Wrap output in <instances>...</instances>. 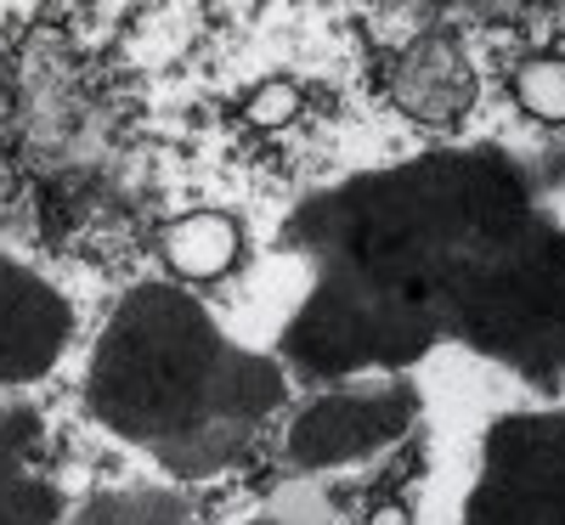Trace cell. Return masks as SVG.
I'll return each mask as SVG.
<instances>
[{"instance_id":"3957f363","label":"cell","mask_w":565,"mask_h":525,"mask_svg":"<svg viewBox=\"0 0 565 525\" xmlns=\"http://www.w3.org/2000/svg\"><path fill=\"white\" fill-rule=\"evenodd\" d=\"M458 525H565V401L503 413L487 429Z\"/></svg>"},{"instance_id":"30bf717a","label":"cell","mask_w":565,"mask_h":525,"mask_svg":"<svg viewBox=\"0 0 565 525\" xmlns=\"http://www.w3.org/2000/svg\"><path fill=\"white\" fill-rule=\"evenodd\" d=\"M244 525H340V519H334V508H328L317 492H282L266 508H255Z\"/></svg>"},{"instance_id":"277c9868","label":"cell","mask_w":565,"mask_h":525,"mask_svg":"<svg viewBox=\"0 0 565 525\" xmlns=\"http://www.w3.org/2000/svg\"><path fill=\"white\" fill-rule=\"evenodd\" d=\"M413 424H418V385L407 373L340 378L334 390L311 396L295 413L282 452L300 474H340L407 441Z\"/></svg>"},{"instance_id":"6da1fadb","label":"cell","mask_w":565,"mask_h":525,"mask_svg":"<svg viewBox=\"0 0 565 525\" xmlns=\"http://www.w3.org/2000/svg\"><path fill=\"white\" fill-rule=\"evenodd\" d=\"M295 237L317 260L282 328L295 373L340 385L463 345L565 390V226L498 159H430L328 193Z\"/></svg>"},{"instance_id":"ba28073f","label":"cell","mask_w":565,"mask_h":525,"mask_svg":"<svg viewBox=\"0 0 565 525\" xmlns=\"http://www.w3.org/2000/svg\"><path fill=\"white\" fill-rule=\"evenodd\" d=\"M68 525H193V503L159 486H119L97 492L68 514Z\"/></svg>"},{"instance_id":"8fae6325","label":"cell","mask_w":565,"mask_h":525,"mask_svg":"<svg viewBox=\"0 0 565 525\" xmlns=\"http://www.w3.org/2000/svg\"><path fill=\"white\" fill-rule=\"evenodd\" d=\"M367 525H413V514H407L402 503H385V508H380V514H373Z\"/></svg>"},{"instance_id":"9c48e42d","label":"cell","mask_w":565,"mask_h":525,"mask_svg":"<svg viewBox=\"0 0 565 525\" xmlns=\"http://www.w3.org/2000/svg\"><path fill=\"white\" fill-rule=\"evenodd\" d=\"M514 103L543 125H565V63L559 57H532L514 68Z\"/></svg>"},{"instance_id":"52a82bcc","label":"cell","mask_w":565,"mask_h":525,"mask_svg":"<svg viewBox=\"0 0 565 525\" xmlns=\"http://www.w3.org/2000/svg\"><path fill=\"white\" fill-rule=\"evenodd\" d=\"M238 249H244V237L226 215H181L164 232V260L175 266V277H193V282L226 277L238 266Z\"/></svg>"},{"instance_id":"5b68a950","label":"cell","mask_w":565,"mask_h":525,"mask_svg":"<svg viewBox=\"0 0 565 525\" xmlns=\"http://www.w3.org/2000/svg\"><path fill=\"white\" fill-rule=\"evenodd\" d=\"M74 333V306L40 271L0 249V390L34 385L57 367Z\"/></svg>"},{"instance_id":"8992f818","label":"cell","mask_w":565,"mask_h":525,"mask_svg":"<svg viewBox=\"0 0 565 525\" xmlns=\"http://www.w3.org/2000/svg\"><path fill=\"white\" fill-rule=\"evenodd\" d=\"M57 492L40 474V436L29 413H0V525H52Z\"/></svg>"},{"instance_id":"7a4b0ae2","label":"cell","mask_w":565,"mask_h":525,"mask_svg":"<svg viewBox=\"0 0 565 525\" xmlns=\"http://www.w3.org/2000/svg\"><path fill=\"white\" fill-rule=\"evenodd\" d=\"M282 396V362L232 340L204 300L175 282H136L85 367L90 418L175 481L232 469L260 441Z\"/></svg>"}]
</instances>
